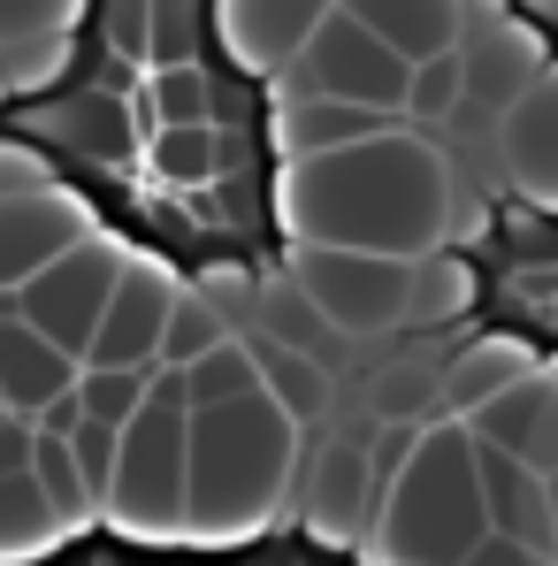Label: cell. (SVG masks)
Instances as JSON below:
<instances>
[{"label":"cell","mask_w":558,"mask_h":566,"mask_svg":"<svg viewBox=\"0 0 558 566\" xmlns=\"http://www.w3.org/2000/svg\"><path fill=\"white\" fill-rule=\"evenodd\" d=\"M474 261H466L460 245H436V253H421L413 261V283H406V329H452L474 314Z\"/></svg>","instance_id":"obj_20"},{"label":"cell","mask_w":558,"mask_h":566,"mask_svg":"<svg viewBox=\"0 0 558 566\" xmlns=\"http://www.w3.org/2000/svg\"><path fill=\"white\" fill-rule=\"evenodd\" d=\"M460 62H466V107H497V115H505L513 99L551 70L544 23H528L513 0H466Z\"/></svg>","instance_id":"obj_8"},{"label":"cell","mask_w":558,"mask_h":566,"mask_svg":"<svg viewBox=\"0 0 558 566\" xmlns=\"http://www.w3.org/2000/svg\"><path fill=\"white\" fill-rule=\"evenodd\" d=\"M375 421H429L436 406H444V376L436 368H413V360H398V368H382L375 376Z\"/></svg>","instance_id":"obj_30"},{"label":"cell","mask_w":558,"mask_h":566,"mask_svg":"<svg viewBox=\"0 0 558 566\" xmlns=\"http://www.w3.org/2000/svg\"><path fill=\"white\" fill-rule=\"evenodd\" d=\"M298 93H329V99H360V107H382V115H406V93H413V62L375 31L360 23L345 0L322 15V31L306 39V54L276 77V99H298Z\"/></svg>","instance_id":"obj_5"},{"label":"cell","mask_w":558,"mask_h":566,"mask_svg":"<svg viewBox=\"0 0 558 566\" xmlns=\"http://www.w3.org/2000/svg\"><path fill=\"white\" fill-rule=\"evenodd\" d=\"M253 390H269L253 337H222L207 360H191V368H185V398H191V406H230V398H253Z\"/></svg>","instance_id":"obj_24"},{"label":"cell","mask_w":558,"mask_h":566,"mask_svg":"<svg viewBox=\"0 0 558 566\" xmlns=\"http://www.w3.org/2000/svg\"><path fill=\"white\" fill-rule=\"evenodd\" d=\"M261 329L283 337V345H306V353H314V337L329 329V314L306 298V283H298V276H283V283H261Z\"/></svg>","instance_id":"obj_31"},{"label":"cell","mask_w":558,"mask_h":566,"mask_svg":"<svg viewBox=\"0 0 558 566\" xmlns=\"http://www.w3.org/2000/svg\"><path fill=\"white\" fill-rule=\"evenodd\" d=\"M528 368H536V360H528V345H513V337H482V345H466L460 360L444 368V413L474 421L497 390H513Z\"/></svg>","instance_id":"obj_22"},{"label":"cell","mask_w":558,"mask_h":566,"mask_svg":"<svg viewBox=\"0 0 558 566\" xmlns=\"http://www.w3.org/2000/svg\"><path fill=\"white\" fill-rule=\"evenodd\" d=\"M146 161L161 185H207L222 169V138H214V123H161Z\"/></svg>","instance_id":"obj_27"},{"label":"cell","mask_w":558,"mask_h":566,"mask_svg":"<svg viewBox=\"0 0 558 566\" xmlns=\"http://www.w3.org/2000/svg\"><path fill=\"white\" fill-rule=\"evenodd\" d=\"M253 353H261V376H269V398L291 406L298 421H322V406H329V376H322V360L306 353V345H283V337H253Z\"/></svg>","instance_id":"obj_23"},{"label":"cell","mask_w":558,"mask_h":566,"mask_svg":"<svg viewBox=\"0 0 558 566\" xmlns=\"http://www.w3.org/2000/svg\"><path fill=\"white\" fill-rule=\"evenodd\" d=\"M0 62H8V93L39 99L77 70V31H23V39H0Z\"/></svg>","instance_id":"obj_25"},{"label":"cell","mask_w":558,"mask_h":566,"mask_svg":"<svg viewBox=\"0 0 558 566\" xmlns=\"http://www.w3.org/2000/svg\"><path fill=\"white\" fill-rule=\"evenodd\" d=\"M70 444H77V468H85V482H93V497L107 505V482H115V460H123V429L85 413V429H77Z\"/></svg>","instance_id":"obj_34"},{"label":"cell","mask_w":558,"mask_h":566,"mask_svg":"<svg viewBox=\"0 0 558 566\" xmlns=\"http://www.w3.org/2000/svg\"><path fill=\"white\" fill-rule=\"evenodd\" d=\"M31 185H54L46 161H39L23 138H0V199H15V191H31Z\"/></svg>","instance_id":"obj_38"},{"label":"cell","mask_w":558,"mask_h":566,"mask_svg":"<svg viewBox=\"0 0 558 566\" xmlns=\"http://www.w3.org/2000/svg\"><path fill=\"white\" fill-rule=\"evenodd\" d=\"M146 8H154V0H107V39H115L123 62H146V54H154V31H146L154 15H146Z\"/></svg>","instance_id":"obj_37"},{"label":"cell","mask_w":558,"mask_h":566,"mask_svg":"<svg viewBox=\"0 0 558 566\" xmlns=\"http://www.w3.org/2000/svg\"><path fill=\"white\" fill-rule=\"evenodd\" d=\"M489 536V497H482V444L460 413L429 421L413 460L382 482L368 552L375 566H466Z\"/></svg>","instance_id":"obj_3"},{"label":"cell","mask_w":558,"mask_h":566,"mask_svg":"<svg viewBox=\"0 0 558 566\" xmlns=\"http://www.w3.org/2000/svg\"><path fill=\"white\" fill-rule=\"evenodd\" d=\"M298 413L269 390L230 406H191V544H245L291 497L298 474Z\"/></svg>","instance_id":"obj_2"},{"label":"cell","mask_w":558,"mask_h":566,"mask_svg":"<svg viewBox=\"0 0 558 566\" xmlns=\"http://www.w3.org/2000/svg\"><path fill=\"white\" fill-rule=\"evenodd\" d=\"M177 298H185V283L169 276V261L130 253V269H123L107 314H99V337L85 353V368H161V337H169Z\"/></svg>","instance_id":"obj_9"},{"label":"cell","mask_w":558,"mask_h":566,"mask_svg":"<svg viewBox=\"0 0 558 566\" xmlns=\"http://www.w3.org/2000/svg\"><path fill=\"white\" fill-rule=\"evenodd\" d=\"M31 474H39V490L54 497V513H62L70 528L99 521V497H93V482H85V468H77V444H70V437H39Z\"/></svg>","instance_id":"obj_28"},{"label":"cell","mask_w":558,"mask_h":566,"mask_svg":"<svg viewBox=\"0 0 558 566\" xmlns=\"http://www.w3.org/2000/svg\"><path fill=\"white\" fill-rule=\"evenodd\" d=\"M107 528L138 544H177L191 521V398L185 368H154V398L123 421V460L99 505Z\"/></svg>","instance_id":"obj_4"},{"label":"cell","mask_w":558,"mask_h":566,"mask_svg":"<svg viewBox=\"0 0 558 566\" xmlns=\"http://www.w3.org/2000/svg\"><path fill=\"white\" fill-rule=\"evenodd\" d=\"M130 253L138 245H123V238H107V230H93L85 245H70L62 261H46L39 276L23 283L15 298H23V314L62 345V353H93L99 337V314H107V298H115V283H123V269H130Z\"/></svg>","instance_id":"obj_7"},{"label":"cell","mask_w":558,"mask_h":566,"mask_svg":"<svg viewBox=\"0 0 558 566\" xmlns=\"http://www.w3.org/2000/svg\"><path fill=\"white\" fill-rule=\"evenodd\" d=\"M77 376H85V360L62 353L31 314H0V406L8 413H31L39 421V406L62 398Z\"/></svg>","instance_id":"obj_16"},{"label":"cell","mask_w":558,"mask_h":566,"mask_svg":"<svg viewBox=\"0 0 558 566\" xmlns=\"http://www.w3.org/2000/svg\"><path fill=\"white\" fill-rule=\"evenodd\" d=\"M70 536V521L54 513V497L39 490V474H0V566H23V559H46L54 544Z\"/></svg>","instance_id":"obj_21"},{"label":"cell","mask_w":558,"mask_h":566,"mask_svg":"<svg viewBox=\"0 0 558 566\" xmlns=\"http://www.w3.org/2000/svg\"><path fill=\"white\" fill-rule=\"evenodd\" d=\"M460 107H466V62H460V46H452V54H429V62H413L406 123H452Z\"/></svg>","instance_id":"obj_29"},{"label":"cell","mask_w":558,"mask_h":566,"mask_svg":"<svg viewBox=\"0 0 558 566\" xmlns=\"http://www.w3.org/2000/svg\"><path fill=\"white\" fill-rule=\"evenodd\" d=\"M93 230H99L93 199L70 185H31L15 199H0V291H23L46 261H62Z\"/></svg>","instance_id":"obj_10"},{"label":"cell","mask_w":558,"mask_h":566,"mask_svg":"<svg viewBox=\"0 0 558 566\" xmlns=\"http://www.w3.org/2000/svg\"><path fill=\"white\" fill-rule=\"evenodd\" d=\"M138 115H146L154 130H161V123H214V93H207V70H191V62L161 70Z\"/></svg>","instance_id":"obj_32"},{"label":"cell","mask_w":558,"mask_h":566,"mask_svg":"<svg viewBox=\"0 0 558 566\" xmlns=\"http://www.w3.org/2000/svg\"><path fill=\"white\" fill-rule=\"evenodd\" d=\"M85 0H0V39H23V31H77Z\"/></svg>","instance_id":"obj_35"},{"label":"cell","mask_w":558,"mask_h":566,"mask_svg":"<svg viewBox=\"0 0 558 566\" xmlns=\"http://www.w3.org/2000/svg\"><path fill=\"white\" fill-rule=\"evenodd\" d=\"M528 23H544V31H558V0H513Z\"/></svg>","instance_id":"obj_41"},{"label":"cell","mask_w":558,"mask_h":566,"mask_svg":"<svg viewBox=\"0 0 558 566\" xmlns=\"http://www.w3.org/2000/svg\"><path fill=\"white\" fill-rule=\"evenodd\" d=\"M551 513H558V474H551Z\"/></svg>","instance_id":"obj_43"},{"label":"cell","mask_w":558,"mask_h":566,"mask_svg":"<svg viewBox=\"0 0 558 566\" xmlns=\"http://www.w3.org/2000/svg\"><path fill=\"white\" fill-rule=\"evenodd\" d=\"M360 23H375L406 62H429V54H452L466 31V0H345Z\"/></svg>","instance_id":"obj_18"},{"label":"cell","mask_w":558,"mask_h":566,"mask_svg":"<svg viewBox=\"0 0 558 566\" xmlns=\"http://www.w3.org/2000/svg\"><path fill=\"white\" fill-rule=\"evenodd\" d=\"M77 429H85V376L70 382L62 398L39 406V437H77Z\"/></svg>","instance_id":"obj_39"},{"label":"cell","mask_w":558,"mask_h":566,"mask_svg":"<svg viewBox=\"0 0 558 566\" xmlns=\"http://www.w3.org/2000/svg\"><path fill=\"white\" fill-rule=\"evenodd\" d=\"M406 115H382V107H360V99H329V93H298V99H276L269 115V138H276L283 161L298 154H329V146H352V138H375Z\"/></svg>","instance_id":"obj_17"},{"label":"cell","mask_w":558,"mask_h":566,"mask_svg":"<svg viewBox=\"0 0 558 566\" xmlns=\"http://www.w3.org/2000/svg\"><path fill=\"white\" fill-rule=\"evenodd\" d=\"M337 0H214V39L245 77H283Z\"/></svg>","instance_id":"obj_11"},{"label":"cell","mask_w":558,"mask_h":566,"mask_svg":"<svg viewBox=\"0 0 558 566\" xmlns=\"http://www.w3.org/2000/svg\"><path fill=\"white\" fill-rule=\"evenodd\" d=\"M0 413H8V406H0Z\"/></svg>","instance_id":"obj_44"},{"label":"cell","mask_w":558,"mask_h":566,"mask_svg":"<svg viewBox=\"0 0 558 566\" xmlns=\"http://www.w3.org/2000/svg\"><path fill=\"white\" fill-rule=\"evenodd\" d=\"M0 99H8V62H0Z\"/></svg>","instance_id":"obj_42"},{"label":"cell","mask_w":558,"mask_h":566,"mask_svg":"<svg viewBox=\"0 0 558 566\" xmlns=\"http://www.w3.org/2000/svg\"><path fill=\"white\" fill-rule=\"evenodd\" d=\"M23 138H62V146H77L93 161H123L130 138H138V123H130V107L115 93H85V99H62V107H39Z\"/></svg>","instance_id":"obj_19"},{"label":"cell","mask_w":558,"mask_h":566,"mask_svg":"<svg viewBox=\"0 0 558 566\" xmlns=\"http://www.w3.org/2000/svg\"><path fill=\"white\" fill-rule=\"evenodd\" d=\"M466 566H544V559H536L520 536H497V528H489V536L474 544V559H466Z\"/></svg>","instance_id":"obj_40"},{"label":"cell","mask_w":558,"mask_h":566,"mask_svg":"<svg viewBox=\"0 0 558 566\" xmlns=\"http://www.w3.org/2000/svg\"><path fill=\"white\" fill-rule=\"evenodd\" d=\"M466 429L482 444H505L513 460H528L536 474H558V368H528L513 390H497Z\"/></svg>","instance_id":"obj_14"},{"label":"cell","mask_w":558,"mask_h":566,"mask_svg":"<svg viewBox=\"0 0 558 566\" xmlns=\"http://www.w3.org/2000/svg\"><path fill=\"white\" fill-rule=\"evenodd\" d=\"M154 398V368H85V413L93 421H130L138 406Z\"/></svg>","instance_id":"obj_33"},{"label":"cell","mask_w":558,"mask_h":566,"mask_svg":"<svg viewBox=\"0 0 558 566\" xmlns=\"http://www.w3.org/2000/svg\"><path fill=\"white\" fill-rule=\"evenodd\" d=\"M482 444V437H474ZM482 497H489V528L520 536L544 566H558V513H551V474L513 460L505 444H482Z\"/></svg>","instance_id":"obj_15"},{"label":"cell","mask_w":558,"mask_h":566,"mask_svg":"<svg viewBox=\"0 0 558 566\" xmlns=\"http://www.w3.org/2000/svg\"><path fill=\"white\" fill-rule=\"evenodd\" d=\"M222 337H238V322H230L199 283H185V298H177V314H169V337H161V368H191V360H207Z\"/></svg>","instance_id":"obj_26"},{"label":"cell","mask_w":558,"mask_h":566,"mask_svg":"<svg viewBox=\"0 0 558 566\" xmlns=\"http://www.w3.org/2000/svg\"><path fill=\"white\" fill-rule=\"evenodd\" d=\"M199 291L230 314V322H245V314H261V283H253V269L245 261H214L207 276H199Z\"/></svg>","instance_id":"obj_36"},{"label":"cell","mask_w":558,"mask_h":566,"mask_svg":"<svg viewBox=\"0 0 558 566\" xmlns=\"http://www.w3.org/2000/svg\"><path fill=\"white\" fill-rule=\"evenodd\" d=\"M276 230L291 245H360V253H398L421 261L452 245V161L421 123H390L375 138L298 154L276 169Z\"/></svg>","instance_id":"obj_1"},{"label":"cell","mask_w":558,"mask_h":566,"mask_svg":"<svg viewBox=\"0 0 558 566\" xmlns=\"http://www.w3.org/2000/svg\"><path fill=\"white\" fill-rule=\"evenodd\" d=\"M375 505H382L375 452H368V444H352V437L329 444V452L314 460V482H306V528H314V544H329V552L368 544Z\"/></svg>","instance_id":"obj_12"},{"label":"cell","mask_w":558,"mask_h":566,"mask_svg":"<svg viewBox=\"0 0 558 566\" xmlns=\"http://www.w3.org/2000/svg\"><path fill=\"white\" fill-rule=\"evenodd\" d=\"M497 161H505V185L528 207L558 214V70H544L497 115Z\"/></svg>","instance_id":"obj_13"},{"label":"cell","mask_w":558,"mask_h":566,"mask_svg":"<svg viewBox=\"0 0 558 566\" xmlns=\"http://www.w3.org/2000/svg\"><path fill=\"white\" fill-rule=\"evenodd\" d=\"M291 276L306 283V298H314V306L329 314V329H345V337L406 329V283H413V261H398V253L291 245Z\"/></svg>","instance_id":"obj_6"}]
</instances>
